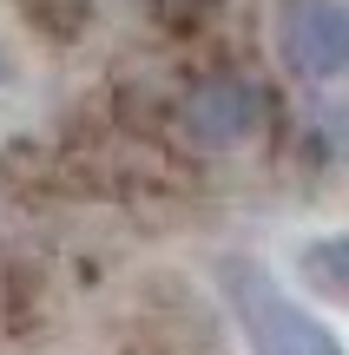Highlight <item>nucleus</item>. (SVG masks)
<instances>
[{
	"label": "nucleus",
	"mask_w": 349,
	"mask_h": 355,
	"mask_svg": "<svg viewBox=\"0 0 349 355\" xmlns=\"http://www.w3.org/2000/svg\"><path fill=\"white\" fill-rule=\"evenodd\" d=\"M231 303H237V322L250 336V355H337V336L310 309L290 303L257 263L231 270Z\"/></svg>",
	"instance_id": "obj_1"
},
{
	"label": "nucleus",
	"mask_w": 349,
	"mask_h": 355,
	"mask_svg": "<svg viewBox=\"0 0 349 355\" xmlns=\"http://www.w3.org/2000/svg\"><path fill=\"white\" fill-rule=\"evenodd\" d=\"M277 46L297 73L310 79H337L349 60V13L343 0H284V20H277Z\"/></svg>",
	"instance_id": "obj_2"
},
{
	"label": "nucleus",
	"mask_w": 349,
	"mask_h": 355,
	"mask_svg": "<svg viewBox=\"0 0 349 355\" xmlns=\"http://www.w3.org/2000/svg\"><path fill=\"white\" fill-rule=\"evenodd\" d=\"M257 119H264V99L244 79H205V86L185 99V125H191V139L211 145V152L244 145L250 132H257Z\"/></svg>",
	"instance_id": "obj_3"
},
{
	"label": "nucleus",
	"mask_w": 349,
	"mask_h": 355,
	"mask_svg": "<svg viewBox=\"0 0 349 355\" xmlns=\"http://www.w3.org/2000/svg\"><path fill=\"white\" fill-rule=\"evenodd\" d=\"M310 263H316V277H323V283H316V290H323V296H337L343 290V243H316V250H310Z\"/></svg>",
	"instance_id": "obj_4"
}]
</instances>
